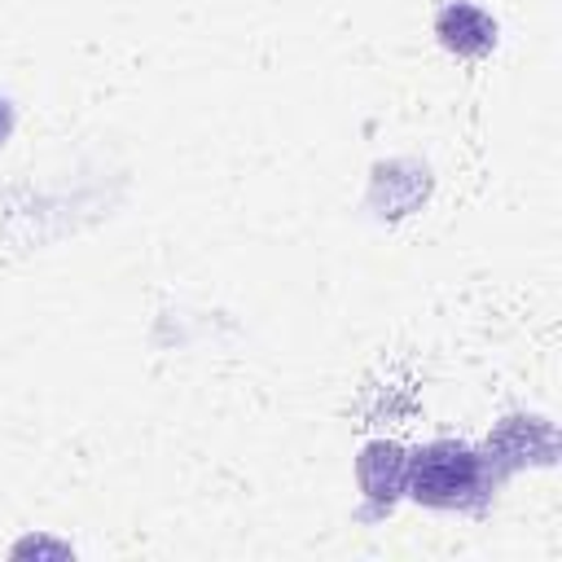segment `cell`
Segmentation results:
<instances>
[{
	"label": "cell",
	"instance_id": "obj_2",
	"mask_svg": "<svg viewBox=\"0 0 562 562\" xmlns=\"http://www.w3.org/2000/svg\"><path fill=\"white\" fill-rule=\"evenodd\" d=\"M439 40L443 48L461 53V57H483L492 44H496V22L487 13H479L474 4H452L439 13Z\"/></svg>",
	"mask_w": 562,
	"mask_h": 562
},
{
	"label": "cell",
	"instance_id": "obj_3",
	"mask_svg": "<svg viewBox=\"0 0 562 562\" xmlns=\"http://www.w3.org/2000/svg\"><path fill=\"white\" fill-rule=\"evenodd\" d=\"M9 127H13V119H9V105L0 101V145H4V136H9Z\"/></svg>",
	"mask_w": 562,
	"mask_h": 562
},
{
	"label": "cell",
	"instance_id": "obj_1",
	"mask_svg": "<svg viewBox=\"0 0 562 562\" xmlns=\"http://www.w3.org/2000/svg\"><path fill=\"white\" fill-rule=\"evenodd\" d=\"M408 487L426 505H452L474 487V457L461 448H430L413 461Z\"/></svg>",
	"mask_w": 562,
	"mask_h": 562
}]
</instances>
